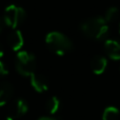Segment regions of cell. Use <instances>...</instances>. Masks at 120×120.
I'll return each mask as SVG.
<instances>
[{
    "mask_svg": "<svg viewBox=\"0 0 120 120\" xmlns=\"http://www.w3.org/2000/svg\"><path fill=\"white\" fill-rule=\"evenodd\" d=\"M82 33L93 40H101L108 35L109 25L103 17L96 16L84 20L80 24Z\"/></svg>",
    "mask_w": 120,
    "mask_h": 120,
    "instance_id": "1",
    "label": "cell"
},
{
    "mask_svg": "<svg viewBox=\"0 0 120 120\" xmlns=\"http://www.w3.org/2000/svg\"><path fill=\"white\" fill-rule=\"evenodd\" d=\"M45 44L51 52L60 56L71 52L73 49L71 39L60 32H50L45 36Z\"/></svg>",
    "mask_w": 120,
    "mask_h": 120,
    "instance_id": "2",
    "label": "cell"
},
{
    "mask_svg": "<svg viewBox=\"0 0 120 120\" xmlns=\"http://www.w3.org/2000/svg\"><path fill=\"white\" fill-rule=\"evenodd\" d=\"M17 72L22 76L31 77L36 70V58L35 55L27 51H19L16 56L15 62Z\"/></svg>",
    "mask_w": 120,
    "mask_h": 120,
    "instance_id": "3",
    "label": "cell"
},
{
    "mask_svg": "<svg viewBox=\"0 0 120 120\" xmlns=\"http://www.w3.org/2000/svg\"><path fill=\"white\" fill-rule=\"evenodd\" d=\"M26 18V13L24 8L16 4H11L6 6L3 13V20L5 25L15 30L23 23Z\"/></svg>",
    "mask_w": 120,
    "mask_h": 120,
    "instance_id": "4",
    "label": "cell"
},
{
    "mask_svg": "<svg viewBox=\"0 0 120 120\" xmlns=\"http://www.w3.org/2000/svg\"><path fill=\"white\" fill-rule=\"evenodd\" d=\"M27 110H29V105H27V102L25 101L22 98H18L17 100H15L14 103L12 104L10 109V114L8 117L12 118L13 120L19 118V117L23 116V115L26 114Z\"/></svg>",
    "mask_w": 120,
    "mask_h": 120,
    "instance_id": "5",
    "label": "cell"
},
{
    "mask_svg": "<svg viewBox=\"0 0 120 120\" xmlns=\"http://www.w3.org/2000/svg\"><path fill=\"white\" fill-rule=\"evenodd\" d=\"M30 81H31V85L36 92L38 93H43L49 89V80L44 75L37 74L34 73L31 77H30Z\"/></svg>",
    "mask_w": 120,
    "mask_h": 120,
    "instance_id": "6",
    "label": "cell"
},
{
    "mask_svg": "<svg viewBox=\"0 0 120 120\" xmlns=\"http://www.w3.org/2000/svg\"><path fill=\"white\" fill-rule=\"evenodd\" d=\"M6 40H8V46H10L13 51H15V52L21 50L23 44H24V39H23L22 34H21V32L17 29H15V30H13L12 32H10Z\"/></svg>",
    "mask_w": 120,
    "mask_h": 120,
    "instance_id": "7",
    "label": "cell"
},
{
    "mask_svg": "<svg viewBox=\"0 0 120 120\" xmlns=\"http://www.w3.org/2000/svg\"><path fill=\"white\" fill-rule=\"evenodd\" d=\"M105 53L111 59L120 60V42L117 40H106L104 43Z\"/></svg>",
    "mask_w": 120,
    "mask_h": 120,
    "instance_id": "8",
    "label": "cell"
},
{
    "mask_svg": "<svg viewBox=\"0 0 120 120\" xmlns=\"http://www.w3.org/2000/svg\"><path fill=\"white\" fill-rule=\"evenodd\" d=\"M106 65H108L106 58L101 56V55H96L91 60V68L94 74H96V75L102 74L105 71Z\"/></svg>",
    "mask_w": 120,
    "mask_h": 120,
    "instance_id": "9",
    "label": "cell"
},
{
    "mask_svg": "<svg viewBox=\"0 0 120 120\" xmlns=\"http://www.w3.org/2000/svg\"><path fill=\"white\" fill-rule=\"evenodd\" d=\"M14 89L12 84L8 82H0V106L5 105L8 102V100L12 98Z\"/></svg>",
    "mask_w": 120,
    "mask_h": 120,
    "instance_id": "10",
    "label": "cell"
},
{
    "mask_svg": "<svg viewBox=\"0 0 120 120\" xmlns=\"http://www.w3.org/2000/svg\"><path fill=\"white\" fill-rule=\"evenodd\" d=\"M119 111L115 106H109L104 110L102 115V120H118Z\"/></svg>",
    "mask_w": 120,
    "mask_h": 120,
    "instance_id": "11",
    "label": "cell"
},
{
    "mask_svg": "<svg viewBox=\"0 0 120 120\" xmlns=\"http://www.w3.org/2000/svg\"><path fill=\"white\" fill-rule=\"evenodd\" d=\"M60 109V100L56 96H53L46 102V111L50 114H55L59 111Z\"/></svg>",
    "mask_w": 120,
    "mask_h": 120,
    "instance_id": "12",
    "label": "cell"
},
{
    "mask_svg": "<svg viewBox=\"0 0 120 120\" xmlns=\"http://www.w3.org/2000/svg\"><path fill=\"white\" fill-rule=\"evenodd\" d=\"M119 18V10L116 6H111L110 8H108L105 12V16L104 19L106 20V22H114Z\"/></svg>",
    "mask_w": 120,
    "mask_h": 120,
    "instance_id": "13",
    "label": "cell"
},
{
    "mask_svg": "<svg viewBox=\"0 0 120 120\" xmlns=\"http://www.w3.org/2000/svg\"><path fill=\"white\" fill-rule=\"evenodd\" d=\"M8 74V68H6L5 63L0 60V77H4Z\"/></svg>",
    "mask_w": 120,
    "mask_h": 120,
    "instance_id": "14",
    "label": "cell"
},
{
    "mask_svg": "<svg viewBox=\"0 0 120 120\" xmlns=\"http://www.w3.org/2000/svg\"><path fill=\"white\" fill-rule=\"evenodd\" d=\"M4 25H5V23H4L3 17H0V34H1V33H2V31H3Z\"/></svg>",
    "mask_w": 120,
    "mask_h": 120,
    "instance_id": "15",
    "label": "cell"
},
{
    "mask_svg": "<svg viewBox=\"0 0 120 120\" xmlns=\"http://www.w3.org/2000/svg\"><path fill=\"white\" fill-rule=\"evenodd\" d=\"M3 55H4V50H3V46L0 44V59L3 57Z\"/></svg>",
    "mask_w": 120,
    "mask_h": 120,
    "instance_id": "16",
    "label": "cell"
},
{
    "mask_svg": "<svg viewBox=\"0 0 120 120\" xmlns=\"http://www.w3.org/2000/svg\"><path fill=\"white\" fill-rule=\"evenodd\" d=\"M39 120H57V119L52 118V117H42V118H40Z\"/></svg>",
    "mask_w": 120,
    "mask_h": 120,
    "instance_id": "17",
    "label": "cell"
},
{
    "mask_svg": "<svg viewBox=\"0 0 120 120\" xmlns=\"http://www.w3.org/2000/svg\"><path fill=\"white\" fill-rule=\"evenodd\" d=\"M4 120H13V119H12V118H10V117H8V118L4 119Z\"/></svg>",
    "mask_w": 120,
    "mask_h": 120,
    "instance_id": "18",
    "label": "cell"
},
{
    "mask_svg": "<svg viewBox=\"0 0 120 120\" xmlns=\"http://www.w3.org/2000/svg\"><path fill=\"white\" fill-rule=\"evenodd\" d=\"M119 33H120V25H119Z\"/></svg>",
    "mask_w": 120,
    "mask_h": 120,
    "instance_id": "19",
    "label": "cell"
}]
</instances>
